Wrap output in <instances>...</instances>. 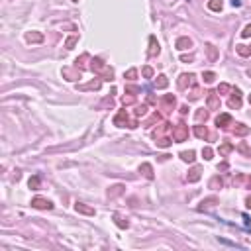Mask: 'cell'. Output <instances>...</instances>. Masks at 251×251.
I'll use <instances>...</instances> for the list:
<instances>
[{"label": "cell", "instance_id": "obj_1", "mask_svg": "<svg viewBox=\"0 0 251 251\" xmlns=\"http://www.w3.org/2000/svg\"><path fill=\"white\" fill-rule=\"evenodd\" d=\"M32 206L33 208H41V210H45V208H47V210H51L53 204L49 202V200H45V198H33L32 200Z\"/></svg>", "mask_w": 251, "mask_h": 251}, {"label": "cell", "instance_id": "obj_2", "mask_svg": "<svg viewBox=\"0 0 251 251\" xmlns=\"http://www.w3.org/2000/svg\"><path fill=\"white\" fill-rule=\"evenodd\" d=\"M177 47L179 49H188L190 47V39H188V37H181V39L177 41Z\"/></svg>", "mask_w": 251, "mask_h": 251}, {"label": "cell", "instance_id": "obj_3", "mask_svg": "<svg viewBox=\"0 0 251 251\" xmlns=\"http://www.w3.org/2000/svg\"><path fill=\"white\" fill-rule=\"evenodd\" d=\"M198 179H200V167H196V169L190 171V177H188V181L194 182V181H198Z\"/></svg>", "mask_w": 251, "mask_h": 251}, {"label": "cell", "instance_id": "obj_4", "mask_svg": "<svg viewBox=\"0 0 251 251\" xmlns=\"http://www.w3.org/2000/svg\"><path fill=\"white\" fill-rule=\"evenodd\" d=\"M208 106L210 108H218V98H216L214 92H210V96H208Z\"/></svg>", "mask_w": 251, "mask_h": 251}, {"label": "cell", "instance_id": "obj_5", "mask_svg": "<svg viewBox=\"0 0 251 251\" xmlns=\"http://www.w3.org/2000/svg\"><path fill=\"white\" fill-rule=\"evenodd\" d=\"M237 94H239V90H236V98L229 100V106H232V108H239L241 106V100H239V96H237Z\"/></svg>", "mask_w": 251, "mask_h": 251}, {"label": "cell", "instance_id": "obj_6", "mask_svg": "<svg viewBox=\"0 0 251 251\" xmlns=\"http://www.w3.org/2000/svg\"><path fill=\"white\" fill-rule=\"evenodd\" d=\"M181 157L185 159V161L192 163V161H194V151H182V153H181Z\"/></svg>", "mask_w": 251, "mask_h": 251}, {"label": "cell", "instance_id": "obj_7", "mask_svg": "<svg viewBox=\"0 0 251 251\" xmlns=\"http://www.w3.org/2000/svg\"><path fill=\"white\" fill-rule=\"evenodd\" d=\"M77 212H85V214H94V210L92 208H86V206H82V204H77Z\"/></svg>", "mask_w": 251, "mask_h": 251}, {"label": "cell", "instance_id": "obj_8", "mask_svg": "<svg viewBox=\"0 0 251 251\" xmlns=\"http://www.w3.org/2000/svg\"><path fill=\"white\" fill-rule=\"evenodd\" d=\"M155 85L159 89H165V86L169 85V81H167V77H159V81H155Z\"/></svg>", "mask_w": 251, "mask_h": 251}, {"label": "cell", "instance_id": "obj_9", "mask_svg": "<svg viewBox=\"0 0 251 251\" xmlns=\"http://www.w3.org/2000/svg\"><path fill=\"white\" fill-rule=\"evenodd\" d=\"M229 122H232V118H229L228 114H224V116L218 118V126H224V124H229Z\"/></svg>", "mask_w": 251, "mask_h": 251}, {"label": "cell", "instance_id": "obj_10", "mask_svg": "<svg viewBox=\"0 0 251 251\" xmlns=\"http://www.w3.org/2000/svg\"><path fill=\"white\" fill-rule=\"evenodd\" d=\"M26 37H28V41H41V39H43L39 33H28Z\"/></svg>", "mask_w": 251, "mask_h": 251}, {"label": "cell", "instance_id": "obj_11", "mask_svg": "<svg viewBox=\"0 0 251 251\" xmlns=\"http://www.w3.org/2000/svg\"><path fill=\"white\" fill-rule=\"evenodd\" d=\"M159 53V45H155V37H151V51H149V55H155Z\"/></svg>", "mask_w": 251, "mask_h": 251}, {"label": "cell", "instance_id": "obj_12", "mask_svg": "<svg viewBox=\"0 0 251 251\" xmlns=\"http://www.w3.org/2000/svg\"><path fill=\"white\" fill-rule=\"evenodd\" d=\"M210 8H212V10H222V0H212Z\"/></svg>", "mask_w": 251, "mask_h": 251}, {"label": "cell", "instance_id": "obj_13", "mask_svg": "<svg viewBox=\"0 0 251 251\" xmlns=\"http://www.w3.org/2000/svg\"><path fill=\"white\" fill-rule=\"evenodd\" d=\"M37 186H39V179H37V177H32V179H30V188H33V190H35Z\"/></svg>", "mask_w": 251, "mask_h": 251}, {"label": "cell", "instance_id": "obj_14", "mask_svg": "<svg viewBox=\"0 0 251 251\" xmlns=\"http://www.w3.org/2000/svg\"><path fill=\"white\" fill-rule=\"evenodd\" d=\"M141 171H145V177H149V179L153 177V173H151V167H149V165H141Z\"/></svg>", "mask_w": 251, "mask_h": 251}, {"label": "cell", "instance_id": "obj_15", "mask_svg": "<svg viewBox=\"0 0 251 251\" xmlns=\"http://www.w3.org/2000/svg\"><path fill=\"white\" fill-rule=\"evenodd\" d=\"M202 155H204V159H212V149L210 147H204L202 149Z\"/></svg>", "mask_w": 251, "mask_h": 251}, {"label": "cell", "instance_id": "obj_16", "mask_svg": "<svg viewBox=\"0 0 251 251\" xmlns=\"http://www.w3.org/2000/svg\"><path fill=\"white\" fill-rule=\"evenodd\" d=\"M196 136H198V137H204V136H206V128L198 126V128H196Z\"/></svg>", "mask_w": 251, "mask_h": 251}, {"label": "cell", "instance_id": "obj_17", "mask_svg": "<svg viewBox=\"0 0 251 251\" xmlns=\"http://www.w3.org/2000/svg\"><path fill=\"white\" fill-rule=\"evenodd\" d=\"M214 79H216L214 73H204V81H206V82H212Z\"/></svg>", "mask_w": 251, "mask_h": 251}, {"label": "cell", "instance_id": "obj_18", "mask_svg": "<svg viewBox=\"0 0 251 251\" xmlns=\"http://www.w3.org/2000/svg\"><path fill=\"white\" fill-rule=\"evenodd\" d=\"M75 43H77V37H69V39H67V49H73Z\"/></svg>", "mask_w": 251, "mask_h": 251}, {"label": "cell", "instance_id": "obj_19", "mask_svg": "<svg viewBox=\"0 0 251 251\" xmlns=\"http://www.w3.org/2000/svg\"><path fill=\"white\" fill-rule=\"evenodd\" d=\"M237 51H239L241 55H249V49H245V45H239V47H237Z\"/></svg>", "mask_w": 251, "mask_h": 251}, {"label": "cell", "instance_id": "obj_20", "mask_svg": "<svg viewBox=\"0 0 251 251\" xmlns=\"http://www.w3.org/2000/svg\"><path fill=\"white\" fill-rule=\"evenodd\" d=\"M243 37H249L251 35V26H245V30H243V33H241Z\"/></svg>", "mask_w": 251, "mask_h": 251}, {"label": "cell", "instance_id": "obj_21", "mask_svg": "<svg viewBox=\"0 0 251 251\" xmlns=\"http://www.w3.org/2000/svg\"><path fill=\"white\" fill-rule=\"evenodd\" d=\"M249 129L247 128H236V133H239V136H243V133H247Z\"/></svg>", "mask_w": 251, "mask_h": 251}, {"label": "cell", "instance_id": "obj_22", "mask_svg": "<svg viewBox=\"0 0 251 251\" xmlns=\"http://www.w3.org/2000/svg\"><path fill=\"white\" fill-rule=\"evenodd\" d=\"M143 75H145V77H151V75H153V71L149 69V67H145V69H143Z\"/></svg>", "mask_w": 251, "mask_h": 251}, {"label": "cell", "instance_id": "obj_23", "mask_svg": "<svg viewBox=\"0 0 251 251\" xmlns=\"http://www.w3.org/2000/svg\"><path fill=\"white\" fill-rule=\"evenodd\" d=\"M229 149H232V145H224V147H222V149H220V151H222V153H228V151H229Z\"/></svg>", "mask_w": 251, "mask_h": 251}, {"label": "cell", "instance_id": "obj_24", "mask_svg": "<svg viewBox=\"0 0 251 251\" xmlns=\"http://www.w3.org/2000/svg\"><path fill=\"white\" fill-rule=\"evenodd\" d=\"M228 90H229L228 85H222V86H220V92H228Z\"/></svg>", "mask_w": 251, "mask_h": 251}, {"label": "cell", "instance_id": "obj_25", "mask_svg": "<svg viewBox=\"0 0 251 251\" xmlns=\"http://www.w3.org/2000/svg\"><path fill=\"white\" fill-rule=\"evenodd\" d=\"M159 145H161V147H167V145H169V139H161V141H159Z\"/></svg>", "mask_w": 251, "mask_h": 251}, {"label": "cell", "instance_id": "obj_26", "mask_svg": "<svg viewBox=\"0 0 251 251\" xmlns=\"http://www.w3.org/2000/svg\"><path fill=\"white\" fill-rule=\"evenodd\" d=\"M133 77H136V71H133V69L128 71V79H133Z\"/></svg>", "mask_w": 251, "mask_h": 251}, {"label": "cell", "instance_id": "obj_27", "mask_svg": "<svg viewBox=\"0 0 251 251\" xmlns=\"http://www.w3.org/2000/svg\"><path fill=\"white\" fill-rule=\"evenodd\" d=\"M247 204H249V208H251V198H249V200H247Z\"/></svg>", "mask_w": 251, "mask_h": 251}, {"label": "cell", "instance_id": "obj_28", "mask_svg": "<svg viewBox=\"0 0 251 251\" xmlns=\"http://www.w3.org/2000/svg\"><path fill=\"white\" fill-rule=\"evenodd\" d=\"M249 102H251V94H249Z\"/></svg>", "mask_w": 251, "mask_h": 251}, {"label": "cell", "instance_id": "obj_29", "mask_svg": "<svg viewBox=\"0 0 251 251\" xmlns=\"http://www.w3.org/2000/svg\"><path fill=\"white\" fill-rule=\"evenodd\" d=\"M249 77H251V71H249Z\"/></svg>", "mask_w": 251, "mask_h": 251}, {"label": "cell", "instance_id": "obj_30", "mask_svg": "<svg viewBox=\"0 0 251 251\" xmlns=\"http://www.w3.org/2000/svg\"><path fill=\"white\" fill-rule=\"evenodd\" d=\"M75 2H77V0H75Z\"/></svg>", "mask_w": 251, "mask_h": 251}]
</instances>
